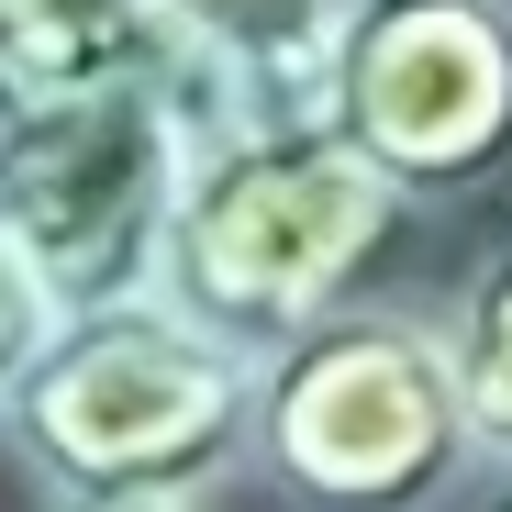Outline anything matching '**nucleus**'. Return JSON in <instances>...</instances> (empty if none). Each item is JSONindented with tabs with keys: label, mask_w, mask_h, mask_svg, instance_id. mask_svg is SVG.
Wrapping results in <instances>:
<instances>
[{
	"label": "nucleus",
	"mask_w": 512,
	"mask_h": 512,
	"mask_svg": "<svg viewBox=\"0 0 512 512\" xmlns=\"http://www.w3.org/2000/svg\"><path fill=\"white\" fill-rule=\"evenodd\" d=\"M401 201L412 190L334 112L212 123V145L190 167V201L167 223L156 290L179 312H201L212 334H234L245 357H279L290 334L346 312L357 268L401 234Z\"/></svg>",
	"instance_id": "1"
},
{
	"label": "nucleus",
	"mask_w": 512,
	"mask_h": 512,
	"mask_svg": "<svg viewBox=\"0 0 512 512\" xmlns=\"http://www.w3.org/2000/svg\"><path fill=\"white\" fill-rule=\"evenodd\" d=\"M268 357L179 312L167 290L67 312L45 368L12 390V435L67 501H190L256 435Z\"/></svg>",
	"instance_id": "2"
},
{
	"label": "nucleus",
	"mask_w": 512,
	"mask_h": 512,
	"mask_svg": "<svg viewBox=\"0 0 512 512\" xmlns=\"http://www.w3.org/2000/svg\"><path fill=\"white\" fill-rule=\"evenodd\" d=\"M256 457L312 512H423L479 457L457 323L423 312H323L268 357Z\"/></svg>",
	"instance_id": "3"
},
{
	"label": "nucleus",
	"mask_w": 512,
	"mask_h": 512,
	"mask_svg": "<svg viewBox=\"0 0 512 512\" xmlns=\"http://www.w3.org/2000/svg\"><path fill=\"white\" fill-rule=\"evenodd\" d=\"M212 123H223V101L201 90V67L123 78V90L45 101V112H0V223L45 256V279L78 312L134 301L167 268V223L190 201Z\"/></svg>",
	"instance_id": "4"
},
{
	"label": "nucleus",
	"mask_w": 512,
	"mask_h": 512,
	"mask_svg": "<svg viewBox=\"0 0 512 512\" xmlns=\"http://www.w3.org/2000/svg\"><path fill=\"white\" fill-rule=\"evenodd\" d=\"M334 123L401 190L490 179L512 156V0H357Z\"/></svg>",
	"instance_id": "5"
},
{
	"label": "nucleus",
	"mask_w": 512,
	"mask_h": 512,
	"mask_svg": "<svg viewBox=\"0 0 512 512\" xmlns=\"http://www.w3.org/2000/svg\"><path fill=\"white\" fill-rule=\"evenodd\" d=\"M167 12H179L190 67L223 101V123L334 112V56H346L357 0H167Z\"/></svg>",
	"instance_id": "6"
},
{
	"label": "nucleus",
	"mask_w": 512,
	"mask_h": 512,
	"mask_svg": "<svg viewBox=\"0 0 512 512\" xmlns=\"http://www.w3.org/2000/svg\"><path fill=\"white\" fill-rule=\"evenodd\" d=\"M167 67H190V34L167 0H0V112L90 101Z\"/></svg>",
	"instance_id": "7"
},
{
	"label": "nucleus",
	"mask_w": 512,
	"mask_h": 512,
	"mask_svg": "<svg viewBox=\"0 0 512 512\" xmlns=\"http://www.w3.org/2000/svg\"><path fill=\"white\" fill-rule=\"evenodd\" d=\"M457 368H468L479 457H512V245H490L457 290Z\"/></svg>",
	"instance_id": "8"
},
{
	"label": "nucleus",
	"mask_w": 512,
	"mask_h": 512,
	"mask_svg": "<svg viewBox=\"0 0 512 512\" xmlns=\"http://www.w3.org/2000/svg\"><path fill=\"white\" fill-rule=\"evenodd\" d=\"M67 290L45 279V256L12 234V223H0V412H12V390L45 368V346H56V334H67Z\"/></svg>",
	"instance_id": "9"
},
{
	"label": "nucleus",
	"mask_w": 512,
	"mask_h": 512,
	"mask_svg": "<svg viewBox=\"0 0 512 512\" xmlns=\"http://www.w3.org/2000/svg\"><path fill=\"white\" fill-rule=\"evenodd\" d=\"M67 512H190V501H67Z\"/></svg>",
	"instance_id": "10"
},
{
	"label": "nucleus",
	"mask_w": 512,
	"mask_h": 512,
	"mask_svg": "<svg viewBox=\"0 0 512 512\" xmlns=\"http://www.w3.org/2000/svg\"><path fill=\"white\" fill-rule=\"evenodd\" d=\"M501 512H512V501H501Z\"/></svg>",
	"instance_id": "11"
}]
</instances>
